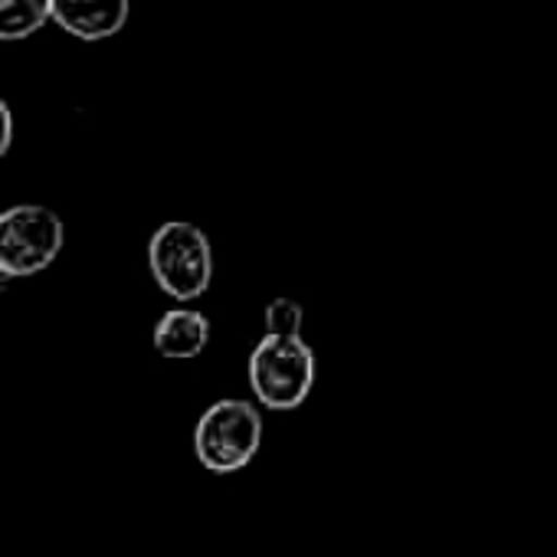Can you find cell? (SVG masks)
<instances>
[{
  "mask_svg": "<svg viewBox=\"0 0 557 557\" xmlns=\"http://www.w3.org/2000/svg\"><path fill=\"white\" fill-rule=\"evenodd\" d=\"M11 141H14V112L8 106V99L0 96V161L11 151Z\"/></svg>",
  "mask_w": 557,
  "mask_h": 557,
  "instance_id": "9c48e42d",
  "label": "cell"
},
{
  "mask_svg": "<svg viewBox=\"0 0 557 557\" xmlns=\"http://www.w3.org/2000/svg\"><path fill=\"white\" fill-rule=\"evenodd\" d=\"M207 338H210V322L194 309H171L154 325L158 355L174 358V361L197 358L207 348Z\"/></svg>",
  "mask_w": 557,
  "mask_h": 557,
  "instance_id": "8992f818",
  "label": "cell"
},
{
  "mask_svg": "<svg viewBox=\"0 0 557 557\" xmlns=\"http://www.w3.org/2000/svg\"><path fill=\"white\" fill-rule=\"evenodd\" d=\"M8 283H11V275H8V272H0V293L8 289Z\"/></svg>",
  "mask_w": 557,
  "mask_h": 557,
  "instance_id": "30bf717a",
  "label": "cell"
},
{
  "mask_svg": "<svg viewBox=\"0 0 557 557\" xmlns=\"http://www.w3.org/2000/svg\"><path fill=\"white\" fill-rule=\"evenodd\" d=\"M132 0H50V21L79 40H109L128 24Z\"/></svg>",
  "mask_w": 557,
  "mask_h": 557,
  "instance_id": "5b68a950",
  "label": "cell"
},
{
  "mask_svg": "<svg viewBox=\"0 0 557 557\" xmlns=\"http://www.w3.org/2000/svg\"><path fill=\"white\" fill-rule=\"evenodd\" d=\"M249 384L269 410H296L315 384V355L302 332H265L249 355Z\"/></svg>",
  "mask_w": 557,
  "mask_h": 557,
  "instance_id": "6da1fadb",
  "label": "cell"
},
{
  "mask_svg": "<svg viewBox=\"0 0 557 557\" xmlns=\"http://www.w3.org/2000/svg\"><path fill=\"white\" fill-rule=\"evenodd\" d=\"M262 443V417L246 400H216L203 410L194 433V449L210 472H239L252 462Z\"/></svg>",
  "mask_w": 557,
  "mask_h": 557,
  "instance_id": "3957f363",
  "label": "cell"
},
{
  "mask_svg": "<svg viewBox=\"0 0 557 557\" xmlns=\"http://www.w3.org/2000/svg\"><path fill=\"white\" fill-rule=\"evenodd\" d=\"M50 24V0H0V40H27Z\"/></svg>",
  "mask_w": 557,
  "mask_h": 557,
  "instance_id": "52a82bcc",
  "label": "cell"
},
{
  "mask_svg": "<svg viewBox=\"0 0 557 557\" xmlns=\"http://www.w3.org/2000/svg\"><path fill=\"white\" fill-rule=\"evenodd\" d=\"M66 226L44 203H17L0 213V272L11 278L44 272L63 249Z\"/></svg>",
  "mask_w": 557,
  "mask_h": 557,
  "instance_id": "277c9868",
  "label": "cell"
},
{
  "mask_svg": "<svg viewBox=\"0 0 557 557\" xmlns=\"http://www.w3.org/2000/svg\"><path fill=\"white\" fill-rule=\"evenodd\" d=\"M265 329L269 332H302V306L278 296L265 306Z\"/></svg>",
  "mask_w": 557,
  "mask_h": 557,
  "instance_id": "ba28073f",
  "label": "cell"
},
{
  "mask_svg": "<svg viewBox=\"0 0 557 557\" xmlns=\"http://www.w3.org/2000/svg\"><path fill=\"white\" fill-rule=\"evenodd\" d=\"M148 265L154 283L181 302L200 299L213 278V249L200 226L171 220L154 230L148 243Z\"/></svg>",
  "mask_w": 557,
  "mask_h": 557,
  "instance_id": "7a4b0ae2",
  "label": "cell"
}]
</instances>
